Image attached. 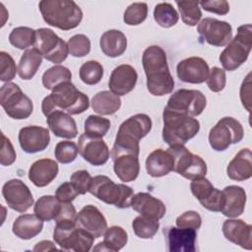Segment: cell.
Segmentation results:
<instances>
[{
    "label": "cell",
    "mask_w": 252,
    "mask_h": 252,
    "mask_svg": "<svg viewBox=\"0 0 252 252\" xmlns=\"http://www.w3.org/2000/svg\"><path fill=\"white\" fill-rule=\"evenodd\" d=\"M152 129V120L145 113H138L123 121L116 134L115 142L110 156L128 153L139 156V142L147 136Z\"/></svg>",
    "instance_id": "obj_3"
},
{
    "label": "cell",
    "mask_w": 252,
    "mask_h": 252,
    "mask_svg": "<svg viewBox=\"0 0 252 252\" xmlns=\"http://www.w3.org/2000/svg\"><path fill=\"white\" fill-rule=\"evenodd\" d=\"M209 65L201 57L192 56L181 60L176 67V74L180 81L190 84H202L209 75Z\"/></svg>",
    "instance_id": "obj_18"
},
{
    "label": "cell",
    "mask_w": 252,
    "mask_h": 252,
    "mask_svg": "<svg viewBox=\"0 0 252 252\" xmlns=\"http://www.w3.org/2000/svg\"><path fill=\"white\" fill-rule=\"evenodd\" d=\"M79 227L90 232L94 238L102 236L107 228V221L102 213L94 205L85 206L76 217Z\"/></svg>",
    "instance_id": "obj_20"
},
{
    "label": "cell",
    "mask_w": 252,
    "mask_h": 252,
    "mask_svg": "<svg viewBox=\"0 0 252 252\" xmlns=\"http://www.w3.org/2000/svg\"><path fill=\"white\" fill-rule=\"evenodd\" d=\"M2 139H3V144H2V150H1L0 162L2 165L8 166V165H11L16 160V152L11 141L4 134H2Z\"/></svg>",
    "instance_id": "obj_52"
},
{
    "label": "cell",
    "mask_w": 252,
    "mask_h": 252,
    "mask_svg": "<svg viewBox=\"0 0 252 252\" xmlns=\"http://www.w3.org/2000/svg\"><path fill=\"white\" fill-rule=\"evenodd\" d=\"M148 16V5L144 2H136L129 5L123 16V21L129 26L142 24Z\"/></svg>",
    "instance_id": "obj_44"
},
{
    "label": "cell",
    "mask_w": 252,
    "mask_h": 252,
    "mask_svg": "<svg viewBox=\"0 0 252 252\" xmlns=\"http://www.w3.org/2000/svg\"><path fill=\"white\" fill-rule=\"evenodd\" d=\"M46 123L52 133L60 138L74 139L78 130L74 118L67 112L55 110L46 116Z\"/></svg>",
    "instance_id": "obj_26"
},
{
    "label": "cell",
    "mask_w": 252,
    "mask_h": 252,
    "mask_svg": "<svg viewBox=\"0 0 252 252\" xmlns=\"http://www.w3.org/2000/svg\"><path fill=\"white\" fill-rule=\"evenodd\" d=\"M131 207L141 216L156 220L163 218L166 212L165 205L162 201L146 192L135 194L131 201Z\"/></svg>",
    "instance_id": "obj_25"
},
{
    "label": "cell",
    "mask_w": 252,
    "mask_h": 252,
    "mask_svg": "<svg viewBox=\"0 0 252 252\" xmlns=\"http://www.w3.org/2000/svg\"><path fill=\"white\" fill-rule=\"evenodd\" d=\"M103 241L99 242L94 251H112L121 250L128 241L127 232L118 225H112L105 229L103 233Z\"/></svg>",
    "instance_id": "obj_33"
},
{
    "label": "cell",
    "mask_w": 252,
    "mask_h": 252,
    "mask_svg": "<svg viewBox=\"0 0 252 252\" xmlns=\"http://www.w3.org/2000/svg\"><path fill=\"white\" fill-rule=\"evenodd\" d=\"M154 19L160 27L170 28L177 24L179 16L170 3L161 2L155 6Z\"/></svg>",
    "instance_id": "obj_38"
},
{
    "label": "cell",
    "mask_w": 252,
    "mask_h": 252,
    "mask_svg": "<svg viewBox=\"0 0 252 252\" xmlns=\"http://www.w3.org/2000/svg\"><path fill=\"white\" fill-rule=\"evenodd\" d=\"M159 227L158 220L139 216L132 221V228L134 233L144 239H150L155 236Z\"/></svg>",
    "instance_id": "obj_39"
},
{
    "label": "cell",
    "mask_w": 252,
    "mask_h": 252,
    "mask_svg": "<svg viewBox=\"0 0 252 252\" xmlns=\"http://www.w3.org/2000/svg\"><path fill=\"white\" fill-rule=\"evenodd\" d=\"M78 195V191L71 182L62 183L55 192L56 198L62 203H72V201H74Z\"/></svg>",
    "instance_id": "obj_51"
},
{
    "label": "cell",
    "mask_w": 252,
    "mask_h": 252,
    "mask_svg": "<svg viewBox=\"0 0 252 252\" xmlns=\"http://www.w3.org/2000/svg\"><path fill=\"white\" fill-rule=\"evenodd\" d=\"M197 32L207 43L213 46H224L232 38L230 24L215 18L203 19L198 24Z\"/></svg>",
    "instance_id": "obj_14"
},
{
    "label": "cell",
    "mask_w": 252,
    "mask_h": 252,
    "mask_svg": "<svg viewBox=\"0 0 252 252\" xmlns=\"http://www.w3.org/2000/svg\"><path fill=\"white\" fill-rule=\"evenodd\" d=\"M42 85L47 90H53L64 82H71V71L62 65H54L47 69L42 75Z\"/></svg>",
    "instance_id": "obj_37"
},
{
    "label": "cell",
    "mask_w": 252,
    "mask_h": 252,
    "mask_svg": "<svg viewBox=\"0 0 252 252\" xmlns=\"http://www.w3.org/2000/svg\"><path fill=\"white\" fill-rule=\"evenodd\" d=\"M67 47L72 56L84 57L91 51V40L85 34H75L69 38Z\"/></svg>",
    "instance_id": "obj_46"
},
{
    "label": "cell",
    "mask_w": 252,
    "mask_h": 252,
    "mask_svg": "<svg viewBox=\"0 0 252 252\" xmlns=\"http://www.w3.org/2000/svg\"><path fill=\"white\" fill-rule=\"evenodd\" d=\"M116 176L123 182L134 181L140 172L139 156L134 154H118L111 157Z\"/></svg>",
    "instance_id": "obj_27"
},
{
    "label": "cell",
    "mask_w": 252,
    "mask_h": 252,
    "mask_svg": "<svg viewBox=\"0 0 252 252\" xmlns=\"http://www.w3.org/2000/svg\"><path fill=\"white\" fill-rule=\"evenodd\" d=\"M244 136L241 123L233 117H223L210 130L209 143L217 152L225 151L231 144L239 143Z\"/></svg>",
    "instance_id": "obj_11"
},
{
    "label": "cell",
    "mask_w": 252,
    "mask_h": 252,
    "mask_svg": "<svg viewBox=\"0 0 252 252\" xmlns=\"http://www.w3.org/2000/svg\"><path fill=\"white\" fill-rule=\"evenodd\" d=\"M0 80L6 83L12 81L18 71L14 59L5 51L0 52Z\"/></svg>",
    "instance_id": "obj_47"
},
{
    "label": "cell",
    "mask_w": 252,
    "mask_h": 252,
    "mask_svg": "<svg viewBox=\"0 0 252 252\" xmlns=\"http://www.w3.org/2000/svg\"><path fill=\"white\" fill-rule=\"evenodd\" d=\"M206 83H207V86L209 87L210 91H212L214 93H219V92L222 91L226 84L225 71L217 66L213 67L209 71V75L207 77Z\"/></svg>",
    "instance_id": "obj_48"
},
{
    "label": "cell",
    "mask_w": 252,
    "mask_h": 252,
    "mask_svg": "<svg viewBox=\"0 0 252 252\" xmlns=\"http://www.w3.org/2000/svg\"><path fill=\"white\" fill-rule=\"evenodd\" d=\"M78 146L72 141L58 142L54 149V155L57 161L61 163H70L74 161L78 156Z\"/></svg>",
    "instance_id": "obj_45"
},
{
    "label": "cell",
    "mask_w": 252,
    "mask_h": 252,
    "mask_svg": "<svg viewBox=\"0 0 252 252\" xmlns=\"http://www.w3.org/2000/svg\"><path fill=\"white\" fill-rule=\"evenodd\" d=\"M80 155L85 160L94 166L103 165L107 162L110 152L102 138H94L82 134L78 140Z\"/></svg>",
    "instance_id": "obj_16"
},
{
    "label": "cell",
    "mask_w": 252,
    "mask_h": 252,
    "mask_svg": "<svg viewBox=\"0 0 252 252\" xmlns=\"http://www.w3.org/2000/svg\"><path fill=\"white\" fill-rule=\"evenodd\" d=\"M2 195L9 208L25 213L33 205V197L30 188L20 179H11L2 187Z\"/></svg>",
    "instance_id": "obj_15"
},
{
    "label": "cell",
    "mask_w": 252,
    "mask_h": 252,
    "mask_svg": "<svg viewBox=\"0 0 252 252\" xmlns=\"http://www.w3.org/2000/svg\"><path fill=\"white\" fill-rule=\"evenodd\" d=\"M146 169L153 177L167 175L173 169V159L171 155L162 149H156L146 159Z\"/></svg>",
    "instance_id": "obj_30"
},
{
    "label": "cell",
    "mask_w": 252,
    "mask_h": 252,
    "mask_svg": "<svg viewBox=\"0 0 252 252\" xmlns=\"http://www.w3.org/2000/svg\"><path fill=\"white\" fill-rule=\"evenodd\" d=\"M62 203L52 195L41 196L34 204L33 213L43 221L54 220L61 210Z\"/></svg>",
    "instance_id": "obj_36"
},
{
    "label": "cell",
    "mask_w": 252,
    "mask_h": 252,
    "mask_svg": "<svg viewBox=\"0 0 252 252\" xmlns=\"http://www.w3.org/2000/svg\"><path fill=\"white\" fill-rule=\"evenodd\" d=\"M220 213L227 218H237L244 212L246 204L245 190L236 185L226 186L222 191Z\"/></svg>",
    "instance_id": "obj_23"
},
{
    "label": "cell",
    "mask_w": 252,
    "mask_h": 252,
    "mask_svg": "<svg viewBox=\"0 0 252 252\" xmlns=\"http://www.w3.org/2000/svg\"><path fill=\"white\" fill-rule=\"evenodd\" d=\"M252 154L246 148L240 150L226 167L227 176L235 181H244L252 176Z\"/></svg>",
    "instance_id": "obj_29"
},
{
    "label": "cell",
    "mask_w": 252,
    "mask_h": 252,
    "mask_svg": "<svg viewBox=\"0 0 252 252\" xmlns=\"http://www.w3.org/2000/svg\"><path fill=\"white\" fill-rule=\"evenodd\" d=\"M101 51L108 57H118L127 48L126 35L119 30H109L102 33L99 39Z\"/></svg>",
    "instance_id": "obj_32"
},
{
    "label": "cell",
    "mask_w": 252,
    "mask_h": 252,
    "mask_svg": "<svg viewBox=\"0 0 252 252\" xmlns=\"http://www.w3.org/2000/svg\"><path fill=\"white\" fill-rule=\"evenodd\" d=\"M91 103L94 112L101 115H111L120 108L121 99L119 95L110 91H102L94 95Z\"/></svg>",
    "instance_id": "obj_34"
},
{
    "label": "cell",
    "mask_w": 252,
    "mask_h": 252,
    "mask_svg": "<svg viewBox=\"0 0 252 252\" xmlns=\"http://www.w3.org/2000/svg\"><path fill=\"white\" fill-rule=\"evenodd\" d=\"M33 46L40 52L43 58L54 64L62 63L66 60L69 53L67 43L52 30L47 28H40L35 31Z\"/></svg>",
    "instance_id": "obj_12"
},
{
    "label": "cell",
    "mask_w": 252,
    "mask_h": 252,
    "mask_svg": "<svg viewBox=\"0 0 252 252\" xmlns=\"http://www.w3.org/2000/svg\"><path fill=\"white\" fill-rule=\"evenodd\" d=\"M79 76L83 83L87 85H96L102 79L103 67L97 61H87L81 66Z\"/></svg>",
    "instance_id": "obj_42"
},
{
    "label": "cell",
    "mask_w": 252,
    "mask_h": 252,
    "mask_svg": "<svg viewBox=\"0 0 252 252\" xmlns=\"http://www.w3.org/2000/svg\"><path fill=\"white\" fill-rule=\"evenodd\" d=\"M191 192L200 204L211 212H220L222 203V193L215 188L205 177L192 180L190 184Z\"/></svg>",
    "instance_id": "obj_17"
},
{
    "label": "cell",
    "mask_w": 252,
    "mask_h": 252,
    "mask_svg": "<svg viewBox=\"0 0 252 252\" xmlns=\"http://www.w3.org/2000/svg\"><path fill=\"white\" fill-rule=\"evenodd\" d=\"M89 192L98 200L108 205H114L119 209L131 207V201L134 196L133 189L130 186L116 184L105 175L93 177Z\"/></svg>",
    "instance_id": "obj_7"
},
{
    "label": "cell",
    "mask_w": 252,
    "mask_h": 252,
    "mask_svg": "<svg viewBox=\"0 0 252 252\" xmlns=\"http://www.w3.org/2000/svg\"><path fill=\"white\" fill-rule=\"evenodd\" d=\"M138 80V74L134 67L128 64L117 66L111 72L108 81L110 92L117 95H125L135 88Z\"/></svg>",
    "instance_id": "obj_22"
},
{
    "label": "cell",
    "mask_w": 252,
    "mask_h": 252,
    "mask_svg": "<svg viewBox=\"0 0 252 252\" xmlns=\"http://www.w3.org/2000/svg\"><path fill=\"white\" fill-rule=\"evenodd\" d=\"M199 5L208 12L215 13L218 15H226L229 12V4L224 0L218 1H201Z\"/></svg>",
    "instance_id": "obj_53"
},
{
    "label": "cell",
    "mask_w": 252,
    "mask_h": 252,
    "mask_svg": "<svg viewBox=\"0 0 252 252\" xmlns=\"http://www.w3.org/2000/svg\"><path fill=\"white\" fill-rule=\"evenodd\" d=\"M9 41L19 49H27L34 44L35 31L29 27L15 28L9 34Z\"/></svg>",
    "instance_id": "obj_40"
},
{
    "label": "cell",
    "mask_w": 252,
    "mask_h": 252,
    "mask_svg": "<svg viewBox=\"0 0 252 252\" xmlns=\"http://www.w3.org/2000/svg\"><path fill=\"white\" fill-rule=\"evenodd\" d=\"M38 8L46 24L63 31L77 28L83 19L81 8L72 0H42Z\"/></svg>",
    "instance_id": "obj_4"
},
{
    "label": "cell",
    "mask_w": 252,
    "mask_h": 252,
    "mask_svg": "<svg viewBox=\"0 0 252 252\" xmlns=\"http://www.w3.org/2000/svg\"><path fill=\"white\" fill-rule=\"evenodd\" d=\"M178 227L198 229L202 224L201 216L195 211H186L181 214L175 220Z\"/></svg>",
    "instance_id": "obj_50"
},
{
    "label": "cell",
    "mask_w": 252,
    "mask_h": 252,
    "mask_svg": "<svg viewBox=\"0 0 252 252\" xmlns=\"http://www.w3.org/2000/svg\"><path fill=\"white\" fill-rule=\"evenodd\" d=\"M58 164L50 158L35 160L29 169V179L36 187L48 185L58 174Z\"/></svg>",
    "instance_id": "obj_28"
},
{
    "label": "cell",
    "mask_w": 252,
    "mask_h": 252,
    "mask_svg": "<svg viewBox=\"0 0 252 252\" xmlns=\"http://www.w3.org/2000/svg\"><path fill=\"white\" fill-rule=\"evenodd\" d=\"M34 251H46V250H56V247L54 246V244L51 241L48 240H42L40 242H38L35 247L33 248Z\"/></svg>",
    "instance_id": "obj_55"
},
{
    "label": "cell",
    "mask_w": 252,
    "mask_h": 252,
    "mask_svg": "<svg viewBox=\"0 0 252 252\" xmlns=\"http://www.w3.org/2000/svg\"><path fill=\"white\" fill-rule=\"evenodd\" d=\"M53 239L63 250L88 252L93 246L94 237L79 227L76 221H60L54 226Z\"/></svg>",
    "instance_id": "obj_8"
},
{
    "label": "cell",
    "mask_w": 252,
    "mask_h": 252,
    "mask_svg": "<svg viewBox=\"0 0 252 252\" xmlns=\"http://www.w3.org/2000/svg\"><path fill=\"white\" fill-rule=\"evenodd\" d=\"M89 106L88 95L77 90L72 82H64L55 87L52 93L43 98L41 110L45 116L55 110L66 111L69 114H80L86 111Z\"/></svg>",
    "instance_id": "obj_2"
},
{
    "label": "cell",
    "mask_w": 252,
    "mask_h": 252,
    "mask_svg": "<svg viewBox=\"0 0 252 252\" xmlns=\"http://www.w3.org/2000/svg\"><path fill=\"white\" fill-rule=\"evenodd\" d=\"M176 5L179 9L181 19L184 24L191 27L199 24L202 17L199 1H177Z\"/></svg>",
    "instance_id": "obj_41"
},
{
    "label": "cell",
    "mask_w": 252,
    "mask_h": 252,
    "mask_svg": "<svg viewBox=\"0 0 252 252\" xmlns=\"http://www.w3.org/2000/svg\"><path fill=\"white\" fill-rule=\"evenodd\" d=\"M62 203V202H61ZM76 209L72 203H62L61 210L57 217L54 219L55 222L60 221H76Z\"/></svg>",
    "instance_id": "obj_54"
},
{
    "label": "cell",
    "mask_w": 252,
    "mask_h": 252,
    "mask_svg": "<svg viewBox=\"0 0 252 252\" xmlns=\"http://www.w3.org/2000/svg\"><path fill=\"white\" fill-rule=\"evenodd\" d=\"M251 230L252 226L242 220L229 219L224 220L222 224V233L224 237L228 241L247 250L252 248Z\"/></svg>",
    "instance_id": "obj_24"
},
{
    "label": "cell",
    "mask_w": 252,
    "mask_h": 252,
    "mask_svg": "<svg viewBox=\"0 0 252 252\" xmlns=\"http://www.w3.org/2000/svg\"><path fill=\"white\" fill-rule=\"evenodd\" d=\"M18 139L24 152L35 154L47 148L50 142V135L48 129L32 125L22 128L19 132Z\"/></svg>",
    "instance_id": "obj_19"
},
{
    "label": "cell",
    "mask_w": 252,
    "mask_h": 252,
    "mask_svg": "<svg viewBox=\"0 0 252 252\" xmlns=\"http://www.w3.org/2000/svg\"><path fill=\"white\" fill-rule=\"evenodd\" d=\"M252 47V26L246 24L237 29L236 35L220 55V62L226 71H233L248 58Z\"/></svg>",
    "instance_id": "obj_6"
},
{
    "label": "cell",
    "mask_w": 252,
    "mask_h": 252,
    "mask_svg": "<svg viewBox=\"0 0 252 252\" xmlns=\"http://www.w3.org/2000/svg\"><path fill=\"white\" fill-rule=\"evenodd\" d=\"M142 63L147 77V88L153 95L162 96L173 91L174 80L169 72L166 53L160 46L147 47Z\"/></svg>",
    "instance_id": "obj_1"
},
{
    "label": "cell",
    "mask_w": 252,
    "mask_h": 252,
    "mask_svg": "<svg viewBox=\"0 0 252 252\" xmlns=\"http://www.w3.org/2000/svg\"><path fill=\"white\" fill-rule=\"evenodd\" d=\"M172 157L173 169L184 178L195 180L205 177L207 173V163L198 155L191 153L184 145L169 146L166 150Z\"/></svg>",
    "instance_id": "obj_9"
},
{
    "label": "cell",
    "mask_w": 252,
    "mask_h": 252,
    "mask_svg": "<svg viewBox=\"0 0 252 252\" xmlns=\"http://www.w3.org/2000/svg\"><path fill=\"white\" fill-rule=\"evenodd\" d=\"M168 251L170 252H195L197 232L193 228L169 226L164 229Z\"/></svg>",
    "instance_id": "obj_21"
},
{
    "label": "cell",
    "mask_w": 252,
    "mask_h": 252,
    "mask_svg": "<svg viewBox=\"0 0 252 252\" xmlns=\"http://www.w3.org/2000/svg\"><path fill=\"white\" fill-rule=\"evenodd\" d=\"M92 181L93 177L85 169L75 171L70 177V182L74 185L79 195H84L87 192H89L92 185Z\"/></svg>",
    "instance_id": "obj_49"
},
{
    "label": "cell",
    "mask_w": 252,
    "mask_h": 252,
    "mask_svg": "<svg viewBox=\"0 0 252 252\" xmlns=\"http://www.w3.org/2000/svg\"><path fill=\"white\" fill-rule=\"evenodd\" d=\"M41 63L42 55L37 49L33 47L25 50L18 66V74L20 78L23 80H31L37 72Z\"/></svg>",
    "instance_id": "obj_35"
},
{
    "label": "cell",
    "mask_w": 252,
    "mask_h": 252,
    "mask_svg": "<svg viewBox=\"0 0 252 252\" xmlns=\"http://www.w3.org/2000/svg\"><path fill=\"white\" fill-rule=\"evenodd\" d=\"M85 134L94 138H102L110 128V120L98 115H90L84 124Z\"/></svg>",
    "instance_id": "obj_43"
},
{
    "label": "cell",
    "mask_w": 252,
    "mask_h": 252,
    "mask_svg": "<svg viewBox=\"0 0 252 252\" xmlns=\"http://www.w3.org/2000/svg\"><path fill=\"white\" fill-rule=\"evenodd\" d=\"M162 119V139L169 146L185 145L200 130V122L197 119L166 108L163 109Z\"/></svg>",
    "instance_id": "obj_5"
},
{
    "label": "cell",
    "mask_w": 252,
    "mask_h": 252,
    "mask_svg": "<svg viewBox=\"0 0 252 252\" xmlns=\"http://www.w3.org/2000/svg\"><path fill=\"white\" fill-rule=\"evenodd\" d=\"M0 103L6 114L13 119L28 118L33 110L32 99L12 82L5 83L0 90Z\"/></svg>",
    "instance_id": "obj_10"
},
{
    "label": "cell",
    "mask_w": 252,
    "mask_h": 252,
    "mask_svg": "<svg viewBox=\"0 0 252 252\" xmlns=\"http://www.w3.org/2000/svg\"><path fill=\"white\" fill-rule=\"evenodd\" d=\"M206 105L207 99L202 92L180 89L171 94L164 108L193 117L200 115Z\"/></svg>",
    "instance_id": "obj_13"
},
{
    "label": "cell",
    "mask_w": 252,
    "mask_h": 252,
    "mask_svg": "<svg viewBox=\"0 0 252 252\" xmlns=\"http://www.w3.org/2000/svg\"><path fill=\"white\" fill-rule=\"evenodd\" d=\"M42 228L43 220L37 218L35 214H24L15 220L12 231L19 238L28 240L39 234Z\"/></svg>",
    "instance_id": "obj_31"
}]
</instances>
